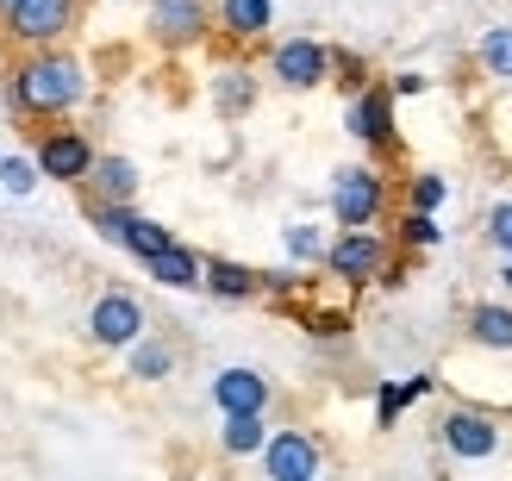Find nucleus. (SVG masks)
<instances>
[{"label":"nucleus","mask_w":512,"mask_h":481,"mask_svg":"<svg viewBox=\"0 0 512 481\" xmlns=\"http://www.w3.org/2000/svg\"><path fill=\"white\" fill-rule=\"evenodd\" d=\"M13 94H19L25 113H69L75 100L88 94V75L75 57H38L13 75Z\"/></svg>","instance_id":"nucleus-1"},{"label":"nucleus","mask_w":512,"mask_h":481,"mask_svg":"<svg viewBox=\"0 0 512 481\" xmlns=\"http://www.w3.org/2000/svg\"><path fill=\"white\" fill-rule=\"evenodd\" d=\"M69 19H75V0H13L7 32L25 44H50L57 32H69Z\"/></svg>","instance_id":"nucleus-2"},{"label":"nucleus","mask_w":512,"mask_h":481,"mask_svg":"<svg viewBox=\"0 0 512 481\" xmlns=\"http://www.w3.org/2000/svg\"><path fill=\"white\" fill-rule=\"evenodd\" d=\"M94 225H100V232H107L113 244H125V250H138L144 263L157 257V250H169V244H175V238L163 232L157 219H138V213H125V207H100V213H94Z\"/></svg>","instance_id":"nucleus-3"},{"label":"nucleus","mask_w":512,"mask_h":481,"mask_svg":"<svg viewBox=\"0 0 512 481\" xmlns=\"http://www.w3.org/2000/svg\"><path fill=\"white\" fill-rule=\"evenodd\" d=\"M331 213H338L350 232H356V225H369L381 213V175L375 169H344L338 188H331Z\"/></svg>","instance_id":"nucleus-4"},{"label":"nucleus","mask_w":512,"mask_h":481,"mask_svg":"<svg viewBox=\"0 0 512 481\" xmlns=\"http://www.w3.org/2000/svg\"><path fill=\"white\" fill-rule=\"evenodd\" d=\"M88 332H94L100 344H113V350L138 344V332H144L138 300H132V294H100V300H94V313H88Z\"/></svg>","instance_id":"nucleus-5"},{"label":"nucleus","mask_w":512,"mask_h":481,"mask_svg":"<svg viewBox=\"0 0 512 481\" xmlns=\"http://www.w3.org/2000/svg\"><path fill=\"white\" fill-rule=\"evenodd\" d=\"M263 463H269V481H313L319 469V444L306 432H275L263 444Z\"/></svg>","instance_id":"nucleus-6"},{"label":"nucleus","mask_w":512,"mask_h":481,"mask_svg":"<svg viewBox=\"0 0 512 481\" xmlns=\"http://www.w3.org/2000/svg\"><path fill=\"white\" fill-rule=\"evenodd\" d=\"M94 169V150L82 132H50L44 150H38V175H50V182H82V175Z\"/></svg>","instance_id":"nucleus-7"},{"label":"nucleus","mask_w":512,"mask_h":481,"mask_svg":"<svg viewBox=\"0 0 512 481\" xmlns=\"http://www.w3.org/2000/svg\"><path fill=\"white\" fill-rule=\"evenodd\" d=\"M325 69H331V57L313 38H288V44L275 50V82H288V88H319Z\"/></svg>","instance_id":"nucleus-8"},{"label":"nucleus","mask_w":512,"mask_h":481,"mask_svg":"<svg viewBox=\"0 0 512 481\" xmlns=\"http://www.w3.org/2000/svg\"><path fill=\"white\" fill-rule=\"evenodd\" d=\"M325 263H331V275H344V282H369L381 269V238L375 232H344L325 250Z\"/></svg>","instance_id":"nucleus-9"},{"label":"nucleus","mask_w":512,"mask_h":481,"mask_svg":"<svg viewBox=\"0 0 512 481\" xmlns=\"http://www.w3.org/2000/svg\"><path fill=\"white\" fill-rule=\"evenodd\" d=\"M213 400L225 407V419H244V413H263L269 407V382L256 369H225L213 382Z\"/></svg>","instance_id":"nucleus-10"},{"label":"nucleus","mask_w":512,"mask_h":481,"mask_svg":"<svg viewBox=\"0 0 512 481\" xmlns=\"http://www.w3.org/2000/svg\"><path fill=\"white\" fill-rule=\"evenodd\" d=\"M444 444L456 450V457L481 463V457H494L500 432H494V419H481V413H450V419H444Z\"/></svg>","instance_id":"nucleus-11"},{"label":"nucleus","mask_w":512,"mask_h":481,"mask_svg":"<svg viewBox=\"0 0 512 481\" xmlns=\"http://www.w3.org/2000/svg\"><path fill=\"white\" fill-rule=\"evenodd\" d=\"M150 32L163 44H188V38L207 32V13H200V0H157L150 7Z\"/></svg>","instance_id":"nucleus-12"},{"label":"nucleus","mask_w":512,"mask_h":481,"mask_svg":"<svg viewBox=\"0 0 512 481\" xmlns=\"http://www.w3.org/2000/svg\"><path fill=\"white\" fill-rule=\"evenodd\" d=\"M144 269H150V282H163V288H200V275H207V263H200L194 250H182V244L157 250Z\"/></svg>","instance_id":"nucleus-13"},{"label":"nucleus","mask_w":512,"mask_h":481,"mask_svg":"<svg viewBox=\"0 0 512 481\" xmlns=\"http://www.w3.org/2000/svg\"><path fill=\"white\" fill-rule=\"evenodd\" d=\"M350 132L369 138V144H394V113H388V94H363L350 107Z\"/></svg>","instance_id":"nucleus-14"},{"label":"nucleus","mask_w":512,"mask_h":481,"mask_svg":"<svg viewBox=\"0 0 512 481\" xmlns=\"http://www.w3.org/2000/svg\"><path fill=\"white\" fill-rule=\"evenodd\" d=\"M88 175H94V188L107 194V200H132V194H138V169L125 163V157H94Z\"/></svg>","instance_id":"nucleus-15"},{"label":"nucleus","mask_w":512,"mask_h":481,"mask_svg":"<svg viewBox=\"0 0 512 481\" xmlns=\"http://www.w3.org/2000/svg\"><path fill=\"white\" fill-rule=\"evenodd\" d=\"M469 332H475V344H488V350H512V307H475Z\"/></svg>","instance_id":"nucleus-16"},{"label":"nucleus","mask_w":512,"mask_h":481,"mask_svg":"<svg viewBox=\"0 0 512 481\" xmlns=\"http://www.w3.org/2000/svg\"><path fill=\"white\" fill-rule=\"evenodd\" d=\"M200 288H213V294H225V300H244V294H256V275L238 269V263H207Z\"/></svg>","instance_id":"nucleus-17"},{"label":"nucleus","mask_w":512,"mask_h":481,"mask_svg":"<svg viewBox=\"0 0 512 481\" xmlns=\"http://www.w3.org/2000/svg\"><path fill=\"white\" fill-rule=\"evenodd\" d=\"M269 432H263V413H244V419H225V450L232 457H250V450H263Z\"/></svg>","instance_id":"nucleus-18"},{"label":"nucleus","mask_w":512,"mask_h":481,"mask_svg":"<svg viewBox=\"0 0 512 481\" xmlns=\"http://www.w3.org/2000/svg\"><path fill=\"white\" fill-rule=\"evenodd\" d=\"M225 25H232L238 38L269 32V0H225Z\"/></svg>","instance_id":"nucleus-19"},{"label":"nucleus","mask_w":512,"mask_h":481,"mask_svg":"<svg viewBox=\"0 0 512 481\" xmlns=\"http://www.w3.org/2000/svg\"><path fill=\"white\" fill-rule=\"evenodd\" d=\"M481 63H488L494 75H506V82H512V25H494V32L481 38Z\"/></svg>","instance_id":"nucleus-20"},{"label":"nucleus","mask_w":512,"mask_h":481,"mask_svg":"<svg viewBox=\"0 0 512 481\" xmlns=\"http://www.w3.org/2000/svg\"><path fill=\"white\" fill-rule=\"evenodd\" d=\"M425 388H431V375H413V382H400V388H381V425H394V413L406 400H419Z\"/></svg>","instance_id":"nucleus-21"},{"label":"nucleus","mask_w":512,"mask_h":481,"mask_svg":"<svg viewBox=\"0 0 512 481\" xmlns=\"http://www.w3.org/2000/svg\"><path fill=\"white\" fill-rule=\"evenodd\" d=\"M0 182H7V194H32V188H38V163H25V157H0Z\"/></svg>","instance_id":"nucleus-22"},{"label":"nucleus","mask_w":512,"mask_h":481,"mask_svg":"<svg viewBox=\"0 0 512 481\" xmlns=\"http://www.w3.org/2000/svg\"><path fill=\"white\" fill-rule=\"evenodd\" d=\"M132 375H138V382H157V375H169V350H163V344H138V350H132Z\"/></svg>","instance_id":"nucleus-23"},{"label":"nucleus","mask_w":512,"mask_h":481,"mask_svg":"<svg viewBox=\"0 0 512 481\" xmlns=\"http://www.w3.org/2000/svg\"><path fill=\"white\" fill-rule=\"evenodd\" d=\"M250 107V75H219V113H244Z\"/></svg>","instance_id":"nucleus-24"},{"label":"nucleus","mask_w":512,"mask_h":481,"mask_svg":"<svg viewBox=\"0 0 512 481\" xmlns=\"http://www.w3.org/2000/svg\"><path fill=\"white\" fill-rule=\"evenodd\" d=\"M444 207V182H438V175H419V182H413V213H438Z\"/></svg>","instance_id":"nucleus-25"},{"label":"nucleus","mask_w":512,"mask_h":481,"mask_svg":"<svg viewBox=\"0 0 512 481\" xmlns=\"http://www.w3.org/2000/svg\"><path fill=\"white\" fill-rule=\"evenodd\" d=\"M400 232H406V244H438V238H444L431 213H406V225H400Z\"/></svg>","instance_id":"nucleus-26"},{"label":"nucleus","mask_w":512,"mask_h":481,"mask_svg":"<svg viewBox=\"0 0 512 481\" xmlns=\"http://www.w3.org/2000/svg\"><path fill=\"white\" fill-rule=\"evenodd\" d=\"M488 238L506 250V263H512V200H506V207H494L488 213Z\"/></svg>","instance_id":"nucleus-27"},{"label":"nucleus","mask_w":512,"mask_h":481,"mask_svg":"<svg viewBox=\"0 0 512 481\" xmlns=\"http://www.w3.org/2000/svg\"><path fill=\"white\" fill-rule=\"evenodd\" d=\"M288 250H294V257H319V232H313V225H294V232H288Z\"/></svg>","instance_id":"nucleus-28"},{"label":"nucleus","mask_w":512,"mask_h":481,"mask_svg":"<svg viewBox=\"0 0 512 481\" xmlns=\"http://www.w3.org/2000/svg\"><path fill=\"white\" fill-rule=\"evenodd\" d=\"M500 282H506V288H512V263H506V275H500Z\"/></svg>","instance_id":"nucleus-29"}]
</instances>
